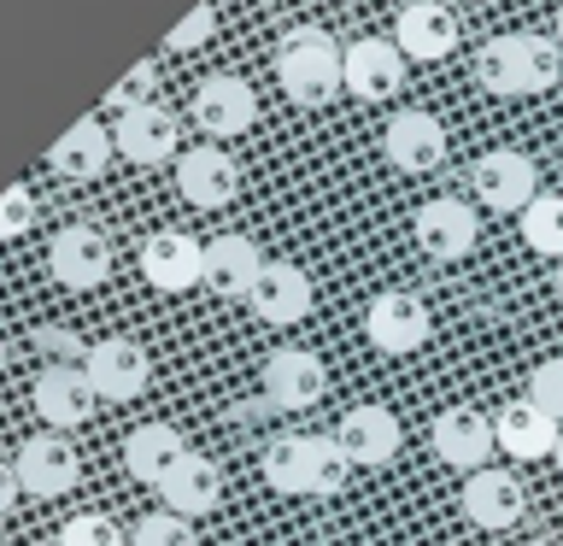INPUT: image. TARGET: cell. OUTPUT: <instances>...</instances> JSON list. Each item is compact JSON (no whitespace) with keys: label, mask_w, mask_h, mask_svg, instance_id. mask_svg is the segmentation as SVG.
Returning a JSON list of instances; mask_svg holds the SVG:
<instances>
[{"label":"cell","mask_w":563,"mask_h":546,"mask_svg":"<svg viewBox=\"0 0 563 546\" xmlns=\"http://www.w3.org/2000/svg\"><path fill=\"white\" fill-rule=\"evenodd\" d=\"M158 493H165V511H176V517H188V523L194 517H211V511L223 505V470H218V458L188 452Z\"/></svg>","instance_id":"cell-22"},{"label":"cell","mask_w":563,"mask_h":546,"mask_svg":"<svg viewBox=\"0 0 563 546\" xmlns=\"http://www.w3.org/2000/svg\"><path fill=\"white\" fill-rule=\"evenodd\" d=\"M558 47H563V7H558Z\"/></svg>","instance_id":"cell-39"},{"label":"cell","mask_w":563,"mask_h":546,"mask_svg":"<svg viewBox=\"0 0 563 546\" xmlns=\"http://www.w3.org/2000/svg\"><path fill=\"white\" fill-rule=\"evenodd\" d=\"M183 458H188V447H183V435H176L170 423H141V429L123 435V470H130L135 482H147V488H165Z\"/></svg>","instance_id":"cell-23"},{"label":"cell","mask_w":563,"mask_h":546,"mask_svg":"<svg viewBox=\"0 0 563 546\" xmlns=\"http://www.w3.org/2000/svg\"><path fill=\"white\" fill-rule=\"evenodd\" d=\"M522 546H552V540H522Z\"/></svg>","instance_id":"cell-41"},{"label":"cell","mask_w":563,"mask_h":546,"mask_svg":"<svg viewBox=\"0 0 563 546\" xmlns=\"http://www.w3.org/2000/svg\"><path fill=\"white\" fill-rule=\"evenodd\" d=\"M12 465L30 500H59V493L77 488V452H70L65 435H30Z\"/></svg>","instance_id":"cell-17"},{"label":"cell","mask_w":563,"mask_h":546,"mask_svg":"<svg viewBox=\"0 0 563 546\" xmlns=\"http://www.w3.org/2000/svg\"><path fill=\"white\" fill-rule=\"evenodd\" d=\"M411 229H417V247L429 259H464L470 247H475V236H482V223H475V211H470V200H429L411 218Z\"/></svg>","instance_id":"cell-18"},{"label":"cell","mask_w":563,"mask_h":546,"mask_svg":"<svg viewBox=\"0 0 563 546\" xmlns=\"http://www.w3.org/2000/svg\"><path fill=\"white\" fill-rule=\"evenodd\" d=\"M0 370H7V341H0Z\"/></svg>","instance_id":"cell-40"},{"label":"cell","mask_w":563,"mask_h":546,"mask_svg":"<svg viewBox=\"0 0 563 546\" xmlns=\"http://www.w3.org/2000/svg\"><path fill=\"white\" fill-rule=\"evenodd\" d=\"M130 546H200L194 540V523L176 517V511H153L130 528Z\"/></svg>","instance_id":"cell-29"},{"label":"cell","mask_w":563,"mask_h":546,"mask_svg":"<svg viewBox=\"0 0 563 546\" xmlns=\"http://www.w3.org/2000/svg\"><path fill=\"white\" fill-rule=\"evenodd\" d=\"M47 264H53V276H59L65 288H100V282L112 276V241H106L95 223H70V229L53 236Z\"/></svg>","instance_id":"cell-11"},{"label":"cell","mask_w":563,"mask_h":546,"mask_svg":"<svg viewBox=\"0 0 563 546\" xmlns=\"http://www.w3.org/2000/svg\"><path fill=\"white\" fill-rule=\"evenodd\" d=\"M141 276L158 294H188L194 282H206V247L194 236H183V229H158L141 247Z\"/></svg>","instance_id":"cell-10"},{"label":"cell","mask_w":563,"mask_h":546,"mask_svg":"<svg viewBox=\"0 0 563 546\" xmlns=\"http://www.w3.org/2000/svg\"><path fill=\"white\" fill-rule=\"evenodd\" d=\"M429 440H434V458H440V465H452V470H464V476L487 470L493 447H499V435H493V417L470 412V405H446V412L434 417Z\"/></svg>","instance_id":"cell-7"},{"label":"cell","mask_w":563,"mask_h":546,"mask_svg":"<svg viewBox=\"0 0 563 546\" xmlns=\"http://www.w3.org/2000/svg\"><path fill=\"white\" fill-rule=\"evenodd\" d=\"M176 188H183L188 206L200 211H218L241 194V171L235 159H229L223 148H188L183 159H176Z\"/></svg>","instance_id":"cell-16"},{"label":"cell","mask_w":563,"mask_h":546,"mask_svg":"<svg viewBox=\"0 0 563 546\" xmlns=\"http://www.w3.org/2000/svg\"><path fill=\"white\" fill-rule=\"evenodd\" d=\"M470 183H475V200L493 206V211H528L540 200V171H534V159L517 153V148L482 153L470 171Z\"/></svg>","instance_id":"cell-4"},{"label":"cell","mask_w":563,"mask_h":546,"mask_svg":"<svg viewBox=\"0 0 563 546\" xmlns=\"http://www.w3.org/2000/svg\"><path fill=\"white\" fill-rule=\"evenodd\" d=\"M399 417L387 412V405H352V412L334 423V447L346 452V465H364V470H376V465H394V452H399Z\"/></svg>","instance_id":"cell-8"},{"label":"cell","mask_w":563,"mask_h":546,"mask_svg":"<svg viewBox=\"0 0 563 546\" xmlns=\"http://www.w3.org/2000/svg\"><path fill=\"white\" fill-rule=\"evenodd\" d=\"M264 264H271V259H264L246 236H218V241H206V288L229 294V299H235V294L246 299Z\"/></svg>","instance_id":"cell-27"},{"label":"cell","mask_w":563,"mask_h":546,"mask_svg":"<svg viewBox=\"0 0 563 546\" xmlns=\"http://www.w3.org/2000/svg\"><path fill=\"white\" fill-rule=\"evenodd\" d=\"M30 341H35V352H42L47 364H82L88 347H95V341H77V335L59 329V324H42V329L30 335Z\"/></svg>","instance_id":"cell-31"},{"label":"cell","mask_w":563,"mask_h":546,"mask_svg":"<svg viewBox=\"0 0 563 546\" xmlns=\"http://www.w3.org/2000/svg\"><path fill=\"white\" fill-rule=\"evenodd\" d=\"M346 452L334 435H288L264 447V482L276 493H341L346 488Z\"/></svg>","instance_id":"cell-3"},{"label":"cell","mask_w":563,"mask_h":546,"mask_svg":"<svg viewBox=\"0 0 563 546\" xmlns=\"http://www.w3.org/2000/svg\"><path fill=\"white\" fill-rule=\"evenodd\" d=\"M528 511V493L510 470H475L464 482V517L475 528H517Z\"/></svg>","instance_id":"cell-19"},{"label":"cell","mask_w":563,"mask_h":546,"mask_svg":"<svg viewBox=\"0 0 563 546\" xmlns=\"http://www.w3.org/2000/svg\"><path fill=\"white\" fill-rule=\"evenodd\" d=\"M382 148H387V159H394L399 171H434L440 159H446V130H440V118H429V112L411 106V112L387 118Z\"/></svg>","instance_id":"cell-21"},{"label":"cell","mask_w":563,"mask_h":546,"mask_svg":"<svg viewBox=\"0 0 563 546\" xmlns=\"http://www.w3.org/2000/svg\"><path fill=\"white\" fill-rule=\"evenodd\" d=\"M394 35H399V53H411V59H446L457 47V18L440 0H411V7H399Z\"/></svg>","instance_id":"cell-25"},{"label":"cell","mask_w":563,"mask_h":546,"mask_svg":"<svg viewBox=\"0 0 563 546\" xmlns=\"http://www.w3.org/2000/svg\"><path fill=\"white\" fill-rule=\"evenodd\" d=\"M552 288H558V294H563V259H558V276H552Z\"/></svg>","instance_id":"cell-37"},{"label":"cell","mask_w":563,"mask_h":546,"mask_svg":"<svg viewBox=\"0 0 563 546\" xmlns=\"http://www.w3.org/2000/svg\"><path fill=\"white\" fill-rule=\"evenodd\" d=\"M176 112L170 106H158V100H147V106H130V112H118V123H112V141H118V153L130 159V165H165V159L176 153Z\"/></svg>","instance_id":"cell-14"},{"label":"cell","mask_w":563,"mask_h":546,"mask_svg":"<svg viewBox=\"0 0 563 546\" xmlns=\"http://www.w3.org/2000/svg\"><path fill=\"white\" fill-rule=\"evenodd\" d=\"M24 500V482H18V465H7V458H0V517H7V511Z\"/></svg>","instance_id":"cell-36"},{"label":"cell","mask_w":563,"mask_h":546,"mask_svg":"<svg viewBox=\"0 0 563 546\" xmlns=\"http://www.w3.org/2000/svg\"><path fill=\"white\" fill-rule=\"evenodd\" d=\"M153 83H158L153 59H141V65H135L130 77H123V83H118V88H112V95H106V100H112L118 112H130V106H147V100H153Z\"/></svg>","instance_id":"cell-34"},{"label":"cell","mask_w":563,"mask_h":546,"mask_svg":"<svg viewBox=\"0 0 563 546\" xmlns=\"http://www.w3.org/2000/svg\"><path fill=\"white\" fill-rule=\"evenodd\" d=\"M552 465H558V470H563V435H558V452H552Z\"/></svg>","instance_id":"cell-38"},{"label":"cell","mask_w":563,"mask_h":546,"mask_svg":"<svg viewBox=\"0 0 563 546\" xmlns=\"http://www.w3.org/2000/svg\"><path fill=\"white\" fill-rule=\"evenodd\" d=\"M112 130H106L100 118H82V123H70V130L53 141V153H47V165L70 176V183H95V176L106 171V159H112Z\"/></svg>","instance_id":"cell-26"},{"label":"cell","mask_w":563,"mask_h":546,"mask_svg":"<svg viewBox=\"0 0 563 546\" xmlns=\"http://www.w3.org/2000/svg\"><path fill=\"white\" fill-rule=\"evenodd\" d=\"M35 417L47 423V429H77V423L95 412V382H88L82 364H47L42 376H35Z\"/></svg>","instance_id":"cell-15"},{"label":"cell","mask_w":563,"mask_h":546,"mask_svg":"<svg viewBox=\"0 0 563 546\" xmlns=\"http://www.w3.org/2000/svg\"><path fill=\"white\" fill-rule=\"evenodd\" d=\"M522 241L545 259H563V194H540L522 211Z\"/></svg>","instance_id":"cell-28"},{"label":"cell","mask_w":563,"mask_h":546,"mask_svg":"<svg viewBox=\"0 0 563 546\" xmlns=\"http://www.w3.org/2000/svg\"><path fill=\"white\" fill-rule=\"evenodd\" d=\"M311 299H317L311 294V276L299 271V264L276 259V264H264V271H258L246 306H253V317H264V324L288 329V324H306V317H311Z\"/></svg>","instance_id":"cell-13"},{"label":"cell","mask_w":563,"mask_h":546,"mask_svg":"<svg viewBox=\"0 0 563 546\" xmlns=\"http://www.w3.org/2000/svg\"><path fill=\"white\" fill-rule=\"evenodd\" d=\"M30 223H35V194L24 183H12L7 194H0V241H18Z\"/></svg>","instance_id":"cell-33"},{"label":"cell","mask_w":563,"mask_h":546,"mask_svg":"<svg viewBox=\"0 0 563 546\" xmlns=\"http://www.w3.org/2000/svg\"><path fill=\"white\" fill-rule=\"evenodd\" d=\"M253 118H258L253 83H241V77H229V70H218V77H206L200 88H194V123H200L211 141H229V135L253 130Z\"/></svg>","instance_id":"cell-9"},{"label":"cell","mask_w":563,"mask_h":546,"mask_svg":"<svg viewBox=\"0 0 563 546\" xmlns=\"http://www.w3.org/2000/svg\"><path fill=\"white\" fill-rule=\"evenodd\" d=\"M88 382H95V394L100 400H135L141 387L153 382V359H147V347L130 341V335H106V341L88 347Z\"/></svg>","instance_id":"cell-6"},{"label":"cell","mask_w":563,"mask_h":546,"mask_svg":"<svg viewBox=\"0 0 563 546\" xmlns=\"http://www.w3.org/2000/svg\"><path fill=\"white\" fill-rule=\"evenodd\" d=\"M399 83H405L399 42H376V35H364V42L346 47V88L358 100H387Z\"/></svg>","instance_id":"cell-24"},{"label":"cell","mask_w":563,"mask_h":546,"mask_svg":"<svg viewBox=\"0 0 563 546\" xmlns=\"http://www.w3.org/2000/svg\"><path fill=\"white\" fill-rule=\"evenodd\" d=\"M475 70H482V83L493 95H545L563 70V47H558V35H534V30L493 35Z\"/></svg>","instance_id":"cell-1"},{"label":"cell","mask_w":563,"mask_h":546,"mask_svg":"<svg viewBox=\"0 0 563 546\" xmlns=\"http://www.w3.org/2000/svg\"><path fill=\"white\" fill-rule=\"evenodd\" d=\"M211 18H218L211 7H194V12L183 18V24H176V30L165 35V47H170V53H188V47H200L206 35H211Z\"/></svg>","instance_id":"cell-35"},{"label":"cell","mask_w":563,"mask_h":546,"mask_svg":"<svg viewBox=\"0 0 563 546\" xmlns=\"http://www.w3.org/2000/svg\"><path fill=\"white\" fill-rule=\"evenodd\" d=\"M493 435H499V447L517 458V465H534V458H552V452H558L563 423L545 417L534 400H510L505 412L493 417Z\"/></svg>","instance_id":"cell-20"},{"label":"cell","mask_w":563,"mask_h":546,"mask_svg":"<svg viewBox=\"0 0 563 546\" xmlns=\"http://www.w3.org/2000/svg\"><path fill=\"white\" fill-rule=\"evenodd\" d=\"M276 77H282V95L294 106H329L346 88V53L323 30L299 24L276 47Z\"/></svg>","instance_id":"cell-2"},{"label":"cell","mask_w":563,"mask_h":546,"mask_svg":"<svg viewBox=\"0 0 563 546\" xmlns=\"http://www.w3.org/2000/svg\"><path fill=\"white\" fill-rule=\"evenodd\" d=\"M323 387H329V370L306 347H282L264 359V400L282 405V412H306V405L323 400Z\"/></svg>","instance_id":"cell-12"},{"label":"cell","mask_w":563,"mask_h":546,"mask_svg":"<svg viewBox=\"0 0 563 546\" xmlns=\"http://www.w3.org/2000/svg\"><path fill=\"white\" fill-rule=\"evenodd\" d=\"M59 546H130V535L112 523V517H70L65 528H59Z\"/></svg>","instance_id":"cell-30"},{"label":"cell","mask_w":563,"mask_h":546,"mask_svg":"<svg viewBox=\"0 0 563 546\" xmlns=\"http://www.w3.org/2000/svg\"><path fill=\"white\" fill-rule=\"evenodd\" d=\"M528 400H534L545 417H558V423H563V359L534 364V376H528Z\"/></svg>","instance_id":"cell-32"},{"label":"cell","mask_w":563,"mask_h":546,"mask_svg":"<svg viewBox=\"0 0 563 546\" xmlns=\"http://www.w3.org/2000/svg\"><path fill=\"white\" fill-rule=\"evenodd\" d=\"M429 329H434V317L429 306H422L417 294H405V288H387L369 299V312H364V335H369V347L376 352H417L422 341H429Z\"/></svg>","instance_id":"cell-5"}]
</instances>
